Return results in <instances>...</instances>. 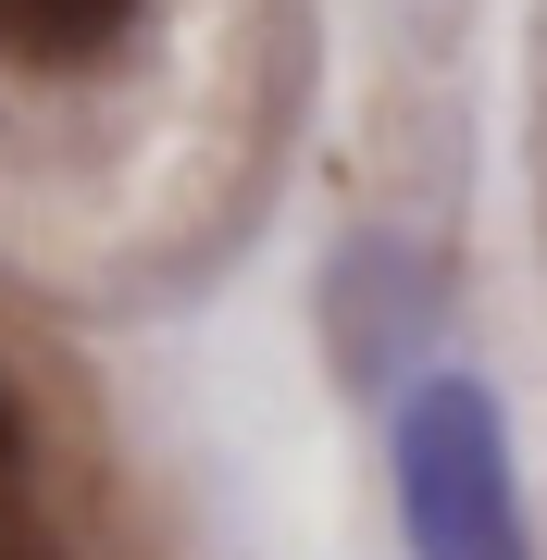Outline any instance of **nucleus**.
Listing matches in <instances>:
<instances>
[{"mask_svg":"<svg viewBox=\"0 0 547 560\" xmlns=\"http://www.w3.org/2000/svg\"><path fill=\"white\" fill-rule=\"evenodd\" d=\"M0 548H25V411L0 386Z\"/></svg>","mask_w":547,"mask_h":560,"instance_id":"3","label":"nucleus"},{"mask_svg":"<svg viewBox=\"0 0 547 560\" xmlns=\"http://www.w3.org/2000/svg\"><path fill=\"white\" fill-rule=\"evenodd\" d=\"M0 560H38V548H0Z\"/></svg>","mask_w":547,"mask_h":560,"instance_id":"4","label":"nucleus"},{"mask_svg":"<svg viewBox=\"0 0 547 560\" xmlns=\"http://www.w3.org/2000/svg\"><path fill=\"white\" fill-rule=\"evenodd\" d=\"M399 523L424 560H523V499H510V436L473 374H436L399 411Z\"/></svg>","mask_w":547,"mask_h":560,"instance_id":"1","label":"nucleus"},{"mask_svg":"<svg viewBox=\"0 0 547 560\" xmlns=\"http://www.w3.org/2000/svg\"><path fill=\"white\" fill-rule=\"evenodd\" d=\"M124 25H138V0H0V50L13 62H100Z\"/></svg>","mask_w":547,"mask_h":560,"instance_id":"2","label":"nucleus"}]
</instances>
